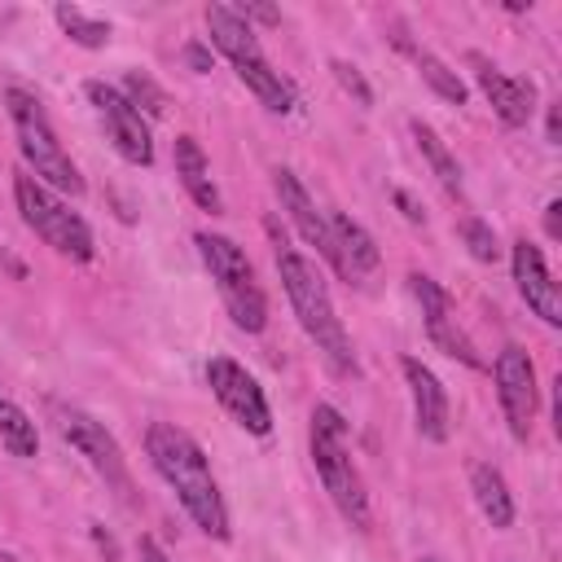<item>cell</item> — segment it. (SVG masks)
<instances>
[{"instance_id":"cell-1","label":"cell","mask_w":562,"mask_h":562,"mask_svg":"<svg viewBox=\"0 0 562 562\" xmlns=\"http://www.w3.org/2000/svg\"><path fill=\"white\" fill-rule=\"evenodd\" d=\"M145 452L154 470L167 479V487L176 492V501L184 505V514L193 518V527L211 540H228V509H224V496H220V483L211 474L202 443L171 422H154L145 430Z\"/></svg>"},{"instance_id":"cell-2","label":"cell","mask_w":562,"mask_h":562,"mask_svg":"<svg viewBox=\"0 0 562 562\" xmlns=\"http://www.w3.org/2000/svg\"><path fill=\"white\" fill-rule=\"evenodd\" d=\"M268 233H272V255H277V272H281V285H285V299L303 325V334L316 342L321 360L338 373V378H356L360 364H356V351H351V338L334 312V299H329V285L321 277V268L299 255L294 246H285V237L277 233V224L268 220Z\"/></svg>"},{"instance_id":"cell-3","label":"cell","mask_w":562,"mask_h":562,"mask_svg":"<svg viewBox=\"0 0 562 562\" xmlns=\"http://www.w3.org/2000/svg\"><path fill=\"white\" fill-rule=\"evenodd\" d=\"M312 465H316V479L329 492L334 509L356 531H369L373 527L369 492H364V479H360V470L351 461V448H347V422H342V413L334 404H316L312 408Z\"/></svg>"},{"instance_id":"cell-4","label":"cell","mask_w":562,"mask_h":562,"mask_svg":"<svg viewBox=\"0 0 562 562\" xmlns=\"http://www.w3.org/2000/svg\"><path fill=\"white\" fill-rule=\"evenodd\" d=\"M206 31H211V44L233 61L237 79L272 110V114H290L294 110V83L272 70V61L263 57L259 40H255V26L241 22L228 4H206Z\"/></svg>"},{"instance_id":"cell-5","label":"cell","mask_w":562,"mask_h":562,"mask_svg":"<svg viewBox=\"0 0 562 562\" xmlns=\"http://www.w3.org/2000/svg\"><path fill=\"white\" fill-rule=\"evenodd\" d=\"M4 105H9L13 136H18V149H22V158H26V171H31L40 184H48L53 193L79 198V193H83V176H79V167L70 162V154L61 149V140H57V132H53V123H48L40 97H31V92H22V88H9V92H4Z\"/></svg>"},{"instance_id":"cell-6","label":"cell","mask_w":562,"mask_h":562,"mask_svg":"<svg viewBox=\"0 0 562 562\" xmlns=\"http://www.w3.org/2000/svg\"><path fill=\"white\" fill-rule=\"evenodd\" d=\"M13 202H18V215L22 224L44 241L53 246L57 255L75 259V263H88L97 255L92 246V228L79 211H70V202H61L48 184H40L31 171H13Z\"/></svg>"},{"instance_id":"cell-7","label":"cell","mask_w":562,"mask_h":562,"mask_svg":"<svg viewBox=\"0 0 562 562\" xmlns=\"http://www.w3.org/2000/svg\"><path fill=\"white\" fill-rule=\"evenodd\" d=\"M193 241H198V255L215 281L233 325L246 334H259L268 325V299H263V285L255 281V263L246 259V250L224 233H198Z\"/></svg>"},{"instance_id":"cell-8","label":"cell","mask_w":562,"mask_h":562,"mask_svg":"<svg viewBox=\"0 0 562 562\" xmlns=\"http://www.w3.org/2000/svg\"><path fill=\"white\" fill-rule=\"evenodd\" d=\"M57 430H61V439L105 479V487H114V496H119L123 505H136V483H132L127 457H123L119 439H114L97 417H88L83 408H57Z\"/></svg>"},{"instance_id":"cell-9","label":"cell","mask_w":562,"mask_h":562,"mask_svg":"<svg viewBox=\"0 0 562 562\" xmlns=\"http://www.w3.org/2000/svg\"><path fill=\"white\" fill-rule=\"evenodd\" d=\"M83 92H88V101H92V110H97V119H101L105 140L114 145V154H119L123 162H132V167H149V162H154V140H149L145 114H140L119 88H110V83H101V79H88Z\"/></svg>"},{"instance_id":"cell-10","label":"cell","mask_w":562,"mask_h":562,"mask_svg":"<svg viewBox=\"0 0 562 562\" xmlns=\"http://www.w3.org/2000/svg\"><path fill=\"white\" fill-rule=\"evenodd\" d=\"M206 382H211V395L220 400V408L250 435H268L272 430V408L263 400V386L228 356H211L206 360Z\"/></svg>"},{"instance_id":"cell-11","label":"cell","mask_w":562,"mask_h":562,"mask_svg":"<svg viewBox=\"0 0 562 562\" xmlns=\"http://www.w3.org/2000/svg\"><path fill=\"white\" fill-rule=\"evenodd\" d=\"M492 378H496V400H501V408H505L509 435H514V439H527V435H531V422H536V404H540V386H536V364H531V356H527L518 342H505V347L496 351Z\"/></svg>"},{"instance_id":"cell-12","label":"cell","mask_w":562,"mask_h":562,"mask_svg":"<svg viewBox=\"0 0 562 562\" xmlns=\"http://www.w3.org/2000/svg\"><path fill=\"white\" fill-rule=\"evenodd\" d=\"M408 290H413V299H417V307H422L426 338H430L443 356H452V360H461V364H470V369H483L474 342H470L465 329L457 325V312H452L448 290H443L435 277H426V272H413V277H408Z\"/></svg>"},{"instance_id":"cell-13","label":"cell","mask_w":562,"mask_h":562,"mask_svg":"<svg viewBox=\"0 0 562 562\" xmlns=\"http://www.w3.org/2000/svg\"><path fill=\"white\" fill-rule=\"evenodd\" d=\"M465 66L474 70V83L483 88L487 105L496 110V119L505 127H527L531 114H536V83L531 79H518V75H505L496 61H487L483 53H465Z\"/></svg>"},{"instance_id":"cell-14","label":"cell","mask_w":562,"mask_h":562,"mask_svg":"<svg viewBox=\"0 0 562 562\" xmlns=\"http://www.w3.org/2000/svg\"><path fill=\"white\" fill-rule=\"evenodd\" d=\"M404 369V382H408V400H413V422H417V435L430 439V443H443L448 439V422H452V408H448V391L443 382L435 378L430 364H422L417 356H404L400 360Z\"/></svg>"},{"instance_id":"cell-15","label":"cell","mask_w":562,"mask_h":562,"mask_svg":"<svg viewBox=\"0 0 562 562\" xmlns=\"http://www.w3.org/2000/svg\"><path fill=\"white\" fill-rule=\"evenodd\" d=\"M509 263H514V285H518L522 303H527L544 325H562V294H558V281L549 277V263H544L540 246H531L527 237L514 241Z\"/></svg>"},{"instance_id":"cell-16","label":"cell","mask_w":562,"mask_h":562,"mask_svg":"<svg viewBox=\"0 0 562 562\" xmlns=\"http://www.w3.org/2000/svg\"><path fill=\"white\" fill-rule=\"evenodd\" d=\"M272 189H277V198H281V211L290 215V224L303 233V241H307V246H316V250L329 259V268L338 272V250H334V233H329V220L316 211V202H312V193L299 184V176H294L290 167H277V171H272Z\"/></svg>"},{"instance_id":"cell-17","label":"cell","mask_w":562,"mask_h":562,"mask_svg":"<svg viewBox=\"0 0 562 562\" xmlns=\"http://www.w3.org/2000/svg\"><path fill=\"white\" fill-rule=\"evenodd\" d=\"M329 233H334V250H338V277L356 281V277H364V272L378 268L382 255H378V241L369 237L364 224H356L351 215L334 211L329 215Z\"/></svg>"},{"instance_id":"cell-18","label":"cell","mask_w":562,"mask_h":562,"mask_svg":"<svg viewBox=\"0 0 562 562\" xmlns=\"http://www.w3.org/2000/svg\"><path fill=\"white\" fill-rule=\"evenodd\" d=\"M171 158H176V176H180L184 193L193 198V206H202V211H220V189H215V180H211V162H206L198 136H176Z\"/></svg>"},{"instance_id":"cell-19","label":"cell","mask_w":562,"mask_h":562,"mask_svg":"<svg viewBox=\"0 0 562 562\" xmlns=\"http://www.w3.org/2000/svg\"><path fill=\"white\" fill-rule=\"evenodd\" d=\"M470 492H474L479 514H483L496 531L514 527V496H509V483H505V474H501L496 465L474 461V465H470Z\"/></svg>"},{"instance_id":"cell-20","label":"cell","mask_w":562,"mask_h":562,"mask_svg":"<svg viewBox=\"0 0 562 562\" xmlns=\"http://www.w3.org/2000/svg\"><path fill=\"white\" fill-rule=\"evenodd\" d=\"M408 132H413V140H417V154L426 158V167H430L435 180L443 184V193H452V198L461 202V198H465V180H461V167H457L452 149L443 145V136H439L430 123H422V119H413Z\"/></svg>"},{"instance_id":"cell-21","label":"cell","mask_w":562,"mask_h":562,"mask_svg":"<svg viewBox=\"0 0 562 562\" xmlns=\"http://www.w3.org/2000/svg\"><path fill=\"white\" fill-rule=\"evenodd\" d=\"M413 61H417V70H422V79L430 83V92L439 97V101H448V105H465V83H461V75L443 61V57H435V53H426V48H417L413 53Z\"/></svg>"},{"instance_id":"cell-22","label":"cell","mask_w":562,"mask_h":562,"mask_svg":"<svg viewBox=\"0 0 562 562\" xmlns=\"http://www.w3.org/2000/svg\"><path fill=\"white\" fill-rule=\"evenodd\" d=\"M0 443H4L13 457H35V448H40L35 422H31L9 395H0Z\"/></svg>"},{"instance_id":"cell-23","label":"cell","mask_w":562,"mask_h":562,"mask_svg":"<svg viewBox=\"0 0 562 562\" xmlns=\"http://www.w3.org/2000/svg\"><path fill=\"white\" fill-rule=\"evenodd\" d=\"M53 18H57V26H61L79 48H105V44H110V22L88 18L79 4H57Z\"/></svg>"},{"instance_id":"cell-24","label":"cell","mask_w":562,"mask_h":562,"mask_svg":"<svg viewBox=\"0 0 562 562\" xmlns=\"http://www.w3.org/2000/svg\"><path fill=\"white\" fill-rule=\"evenodd\" d=\"M119 92H123V97H127V101H132V105H136L145 119H167L171 97H167V92H162V88H158V83H154L145 70H127Z\"/></svg>"},{"instance_id":"cell-25","label":"cell","mask_w":562,"mask_h":562,"mask_svg":"<svg viewBox=\"0 0 562 562\" xmlns=\"http://www.w3.org/2000/svg\"><path fill=\"white\" fill-rule=\"evenodd\" d=\"M457 237L465 241V250H470L479 263H496V259H501V246H496V233H492L487 220L461 215V220H457Z\"/></svg>"},{"instance_id":"cell-26","label":"cell","mask_w":562,"mask_h":562,"mask_svg":"<svg viewBox=\"0 0 562 562\" xmlns=\"http://www.w3.org/2000/svg\"><path fill=\"white\" fill-rule=\"evenodd\" d=\"M329 70H334V79H338V88L347 92V97H356V105H373V88L364 83V75L351 66V61H342V57H334L329 61Z\"/></svg>"},{"instance_id":"cell-27","label":"cell","mask_w":562,"mask_h":562,"mask_svg":"<svg viewBox=\"0 0 562 562\" xmlns=\"http://www.w3.org/2000/svg\"><path fill=\"white\" fill-rule=\"evenodd\" d=\"M233 13H237L241 22H250V18H255V22H268V26L281 22V13H277L272 4H241V9H233Z\"/></svg>"},{"instance_id":"cell-28","label":"cell","mask_w":562,"mask_h":562,"mask_svg":"<svg viewBox=\"0 0 562 562\" xmlns=\"http://www.w3.org/2000/svg\"><path fill=\"white\" fill-rule=\"evenodd\" d=\"M136 562H171V558L162 553V544H158L154 536H140V540H136Z\"/></svg>"},{"instance_id":"cell-29","label":"cell","mask_w":562,"mask_h":562,"mask_svg":"<svg viewBox=\"0 0 562 562\" xmlns=\"http://www.w3.org/2000/svg\"><path fill=\"white\" fill-rule=\"evenodd\" d=\"M391 198H395V206L404 211V220H413V224H426V211H422V206H417V202H413V198H408L404 189H395Z\"/></svg>"},{"instance_id":"cell-30","label":"cell","mask_w":562,"mask_h":562,"mask_svg":"<svg viewBox=\"0 0 562 562\" xmlns=\"http://www.w3.org/2000/svg\"><path fill=\"white\" fill-rule=\"evenodd\" d=\"M558 136H562V105H558V101H549V119H544V140H549V145H558Z\"/></svg>"},{"instance_id":"cell-31","label":"cell","mask_w":562,"mask_h":562,"mask_svg":"<svg viewBox=\"0 0 562 562\" xmlns=\"http://www.w3.org/2000/svg\"><path fill=\"white\" fill-rule=\"evenodd\" d=\"M544 233H549L553 241L562 237V202H558V198H553V202L544 206Z\"/></svg>"},{"instance_id":"cell-32","label":"cell","mask_w":562,"mask_h":562,"mask_svg":"<svg viewBox=\"0 0 562 562\" xmlns=\"http://www.w3.org/2000/svg\"><path fill=\"white\" fill-rule=\"evenodd\" d=\"M184 61H189V66H193V70H198V75H202V70H206V66H211V57H206V53H202V48H198V44H189V48H184Z\"/></svg>"},{"instance_id":"cell-33","label":"cell","mask_w":562,"mask_h":562,"mask_svg":"<svg viewBox=\"0 0 562 562\" xmlns=\"http://www.w3.org/2000/svg\"><path fill=\"white\" fill-rule=\"evenodd\" d=\"M0 562H13V558H9V553H4V558H0Z\"/></svg>"},{"instance_id":"cell-34","label":"cell","mask_w":562,"mask_h":562,"mask_svg":"<svg viewBox=\"0 0 562 562\" xmlns=\"http://www.w3.org/2000/svg\"><path fill=\"white\" fill-rule=\"evenodd\" d=\"M422 562H435V558H422Z\"/></svg>"}]
</instances>
